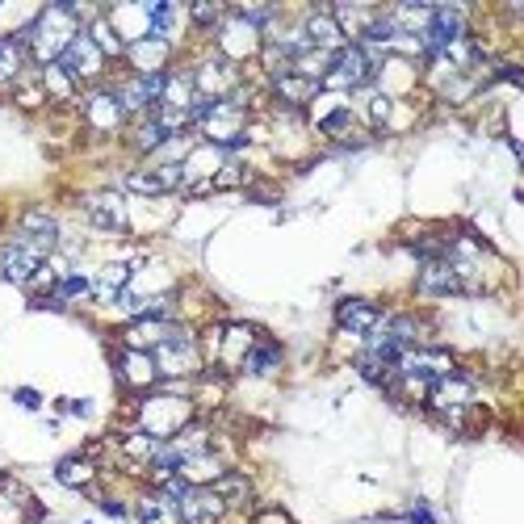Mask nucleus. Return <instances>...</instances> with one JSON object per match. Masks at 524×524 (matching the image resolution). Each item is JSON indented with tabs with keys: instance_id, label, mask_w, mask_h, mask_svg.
<instances>
[{
	"instance_id": "1",
	"label": "nucleus",
	"mask_w": 524,
	"mask_h": 524,
	"mask_svg": "<svg viewBox=\"0 0 524 524\" xmlns=\"http://www.w3.org/2000/svg\"><path fill=\"white\" fill-rule=\"evenodd\" d=\"M80 17H84V9H76V5H51V9L38 13V21H30V26L21 30L30 55L42 63V68H47V63H59L63 51L72 47V38L80 34Z\"/></svg>"
},
{
	"instance_id": "2",
	"label": "nucleus",
	"mask_w": 524,
	"mask_h": 524,
	"mask_svg": "<svg viewBox=\"0 0 524 524\" xmlns=\"http://www.w3.org/2000/svg\"><path fill=\"white\" fill-rule=\"evenodd\" d=\"M185 424H193V403L181 395H147L139 403V432L156 441H172Z\"/></svg>"
},
{
	"instance_id": "3",
	"label": "nucleus",
	"mask_w": 524,
	"mask_h": 524,
	"mask_svg": "<svg viewBox=\"0 0 524 524\" xmlns=\"http://www.w3.org/2000/svg\"><path fill=\"white\" fill-rule=\"evenodd\" d=\"M151 361H156V374L160 378H193L202 369V353H198V340H193L185 327H177L164 344L151 348Z\"/></svg>"
},
{
	"instance_id": "4",
	"label": "nucleus",
	"mask_w": 524,
	"mask_h": 524,
	"mask_svg": "<svg viewBox=\"0 0 524 524\" xmlns=\"http://www.w3.org/2000/svg\"><path fill=\"white\" fill-rule=\"evenodd\" d=\"M378 76V59H374V51H365L361 42H348L344 51H336L332 55V68H327V84L332 89H365L369 80Z\"/></svg>"
},
{
	"instance_id": "5",
	"label": "nucleus",
	"mask_w": 524,
	"mask_h": 524,
	"mask_svg": "<svg viewBox=\"0 0 524 524\" xmlns=\"http://www.w3.org/2000/svg\"><path fill=\"white\" fill-rule=\"evenodd\" d=\"M428 407L436 411L441 420H449V424H457L470 411V403H474V382L466 378V374H445V378H436L432 386H428Z\"/></svg>"
},
{
	"instance_id": "6",
	"label": "nucleus",
	"mask_w": 524,
	"mask_h": 524,
	"mask_svg": "<svg viewBox=\"0 0 524 524\" xmlns=\"http://www.w3.org/2000/svg\"><path fill=\"white\" fill-rule=\"evenodd\" d=\"M260 47H265V34L252 30L244 17H223L218 21V55H223L227 63H239V59H252L260 55Z\"/></svg>"
},
{
	"instance_id": "7",
	"label": "nucleus",
	"mask_w": 524,
	"mask_h": 524,
	"mask_svg": "<svg viewBox=\"0 0 524 524\" xmlns=\"http://www.w3.org/2000/svg\"><path fill=\"white\" fill-rule=\"evenodd\" d=\"M105 63H109V59L97 51V42H93L89 34H84V30H80V34L72 38V47L63 51L59 68L68 72L76 84H89V80H101V76H105Z\"/></svg>"
},
{
	"instance_id": "8",
	"label": "nucleus",
	"mask_w": 524,
	"mask_h": 524,
	"mask_svg": "<svg viewBox=\"0 0 524 524\" xmlns=\"http://www.w3.org/2000/svg\"><path fill=\"white\" fill-rule=\"evenodd\" d=\"M235 84H239V72H235V63H227L223 55H214V59H206V63L193 68V89H198V101H223Z\"/></svg>"
},
{
	"instance_id": "9",
	"label": "nucleus",
	"mask_w": 524,
	"mask_h": 524,
	"mask_svg": "<svg viewBox=\"0 0 524 524\" xmlns=\"http://www.w3.org/2000/svg\"><path fill=\"white\" fill-rule=\"evenodd\" d=\"M51 256H42V252H34V248H26V244H5L0 248V277L5 281H13V286H34V277L42 273V265H47Z\"/></svg>"
},
{
	"instance_id": "10",
	"label": "nucleus",
	"mask_w": 524,
	"mask_h": 524,
	"mask_svg": "<svg viewBox=\"0 0 524 524\" xmlns=\"http://www.w3.org/2000/svg\"><path fill=\"white\" fill-rule=\"evenodd\" d=\"M177 512H181V524H218L227 504L214 495V487H185L177 495Z\"/></svg>"
},
{
	"instance_id": "11",
	"label": "nucleus",
	"mask_w": 524,
	"mask_h": 524,
	"mask_svg": "<svg viewBox=\"0 0 524 524\" xmlns=\"http://www.w3.org/2000/svg\"><path fill=\"white\" fill-rule=\"evenodd\" d=\"M13 239H17V244H26V248H34V252H42V256H51L55 244H59V223L47 210H26Z\"/></svg>"
},
{
	"instance_id": "12",
	"label": "nucleus",
	"mask_w": 524,
	"mask_h": 524,
	"mask_svg": "<svg viewBox=\"0 0 524 524\" xmlns=\"http://www.w3.org/2000/svg\"><path fill=\"white\" fill-rule=\"evenodd\" d=\"M84 122H89L97 135H114V130H122L126 109L114 97V89H93L89 97H84Z\"/></svg>"
},
{
	"instance_id": "13",
	"label": "nucleus",
	"mask_w": 524,
	"mask_h": 524,
	"mask_svg": "<svg viewBox=\"0 0 524 524\" xmlns=\"http://www.w3.org/2000/svg\"><path fill=\"white\" fill-rule=\"evenodd\" d=\"M256 332L244 323H231V327H214L210 332V353L223 361V365H244V357L252 353Z\"/></svg>"
},
{
	"instance_id": "14",
	"label": "nucleus",
	"mask_w": 524,
	"mask_h": 524,
	"mask_svg": "<svg viewBox=\"0 0 524 524\" xmlns=\"http://www.w3.org/2000/svg\"><path fill=\"white\" fill-rule=\"evenodd\" d=\"M84 218L97 227V231H126V202H122V193L114 189H101L93 193V198H84Z\"/></svg>"
},
{
	"instance_id": "15",
	"label": "nucleus",
	"mask_w": 524,
	"mask_h": 524,
	"mask_svg": "<svg viewBox=\"0 0 524 524\" xmlns=\"http://www.w3.org/2000/svg\"><path fill=\"white\" fill-rule=\"evenodd\" d=\"M118 378L130 390H147V386L160 382L156 361H151V353H139V348H122L118 353Z\"/></svg>"
},
{
	"instance_id": "16",
	"label": "nucleus",
	"mask_w": 524,
	"mask_h": 524,
	"mask_svg": "<svg viewBox=\"0 0 524 524\" xmlns=\"http://www.w3.org/2000/svg\"><path fill=\"white\" fill-rule=\"evenodd\" d=\"M336 323L344 327V332L369 336V332H374V327L382 323V311L374 307V302H365V298H344L340 307H336Z\"/></svg>"
},
{
	"instance_id": "17",
	"label": "nucleus",
	"mask_w": 524,
	"mask_h": 524,
	"mask_svg": "<svg viewBox=\"0 0 524 524\" xmlns=\"http://www.w3.org/2000/svg\"><path fill=\"white\" fill-rule=\"evenodd\" d=\"M223 474H227V470H223V457H218L214 449L193 453V457H185V462L177 466V478H185L189 487H214Z\"/></svg>"
},
{
	"instance_id": "18",
	"label": "nucleus",
	"mask_w": 524,
	"mask_h": 524,
	"mask_svg": "<svg viewBox=\"0 0 524 524\" xmlns=\"http://www.w3.org/2000/svg\"><path fill=\"white\" fill-rule=\"evenodd\" d=\"M302 34H307V47L327 51V55H336V51L348 47V38L340 34V26H336V17H332V13H311V17H307V26H302Z\"/></svg>"
},
{
	"instance_id": "19",
	"label": "nucleus",
	"mask_w": 524,
	"mask_h": 524,
	"mask_svg": "<svg viewBox=\"0 0 524 524\" xmlns=\"http://www.w3.org/2000/svg\"><path fill=\"white\" fill-rule=\"evenodd\" d=\"M416 290H420V294H428V298H449V294H462V286H457V273L449 269V260H424Z\"/></svg>"
},
{
	"instance_id": "20",
	"label": "nucleus",
	"mask_w": 524,
	"mask_h": 524,
	"mask_svg": "<svg viewBox=\"0 0 524 524\" xmlns=\"http://www.w3.org/2000/svg\"><path fill=\"white\" fill-rule=\"evenodd\" d=\"M168 51L172 47L164 38H139V42H130L126 47V59L135 63V76H151V72H164Z\"/></svg>"
},
{
	"instance_id": "21",
	"label": "nucleus",
	"mask_w": 524,
	"mask_h": 524,
	"mask_svg": "<svg viewBox=\"0 0 524 524\" xmlns=\"http://www.w3.org/2000/svg\"><path fill=\"white\" fill-rule=\"evenodd\" d=\"M172 332H177V323H160V319H135L126 327V348H139V353H151L156 344H164Z\"/></svg>"
},
{
	"instance_id": "22",
	"label": "nucleus",
	"mask_w": 524,
	"mask_h": 524,
	"mask_svg": "<svg viewBox=\"0 0 524 524\" xmlns=\"http://www.w3.org/2000/svg\"><path fill=\"white\" fill-rule=\"evenodd\" d=\"M315 93H319V84L302 80V76H294V72H286V76L273 80V97L286 105V109H302L307 101H315Z\"/></svg>"
},
{
	"instance_id": "23",
	"label": "nucleus",
	"mask_w": 524,
	"mask_h": 524,
	"mask_svg": "<svg viewBox=\"0 0 524 524\" xmlns=\"http://www.w3.org/2000/svg\"><path fill=\"white\" fill-rule=\"evenodd\" d=\"M26 55H30V47H26V38H21V34H5V38H0V84H13L21 76V68H26Z\"/></svg>"
},
{
	"instance_id": "24",
	"label": "nucleus",
	"mask_w": 524,
	"mask_h": 524,
	"mask_svg": "<svg viewBox=\"0 0 524 524\" xmlns=\"http://www.w3.org/2000/svg\"><path fill=\"white\" fill-rule=\"evenodd\" d=\"M139 520L143 524H181V512L164 491H147L139 499Z\"/></svg>"
},
{
	"instance_id": "25",
	"label": "nucleus",
	"mask_w": 524,
	"mask_h": 524,
	"mask_svg": "<svg viewBox=\"0 0 524 524\" xmlns=\"http://www.w3.org/2000/svg\"><path fill=\"white\" fill-rule=\"evenodd\" d=\"M239 369H248V374H256V378L277 374V369H281V344H273V340H256V344H252V353L244 357V365H239Z\"/></svg>"
},
{
	"instance_id": "26",
	"label": "nucleus",
	"mask_w": 524,
	"mask_h": 524,
	"mask_svg": "<svg viewBox=\"0 0 524 524\" xmlns=\"http://www.w3.org/2000/svg\"><path fill=\"white\" fill-rule=\"evenodd\" d=\"M126 286H130V265H105L97 273V281H93V294L101 302H122Z\"/></svg>"
},
{
	"instance_id": "27",
	"label": "nucleus",
	"mask_w": 524,
	"mask_h": 524,
	"mask_svg": "<svg viewBox=\"0 0 524 524\" xmlns=\"http://www.w3.org/2000/svg\"><path fill=\"white\" fill-rule=\"evenodd\" d=\"M168 139H172V135H168V130H164L156 118H151V114H143V118L135 122V130H130V147L147 151V156H156V151H160Z\"/></svg>"
},
{
	"instance_id": "28",
	"label": "nucleus",
	"mask_w": 524,
	"mask_h": 524,
	"mask_svg": "<svg viewBox=\"0 0 524 524\" xmlns=\"http://www.w3.org/2000/svg\"><path fill=\"white\" fill-rule=\"evenodd\" d=\"M76 89L80 84L59 68V63H47V68H42V93H47L51 101H76Z\"/></svg>"
},
{
	"instance_id": "29",
	"label": "nucleus",
	"mask_w": 524,
	"mask_h": 524,
	"mask_svg": "<svg viewBox=\"0 0 524 524\" xmlns=\"http://www.w3.org/2000/svg\"><path fill=\"white\" fill-rule=\"evenodd\" d=\"M93 462H89V457H68V462H59L55 466V478H59V483L63 487H89L93 483Z\"/></svg>"
},
{
	"instance_id": "30",
	"label": "nucleus",
	"mask_w": 524,
	"mask_h": 524,
	"mask_svg": "<svg viewBox=\"0 0 524 524\" xmlns=\"http://www.w3.org/2000/svg\"><path fill=\"white\" fill-rule=\"evenodd\" d=\"M214 495L223 499L227 508H239V504H248L252 483H248L244 474H223V478H218V483H214Z\"/></svg>"
},
{
	"instance_id": "31",
	"label": "nucleus",
	"mask_w": 524,
	"mask_h": 524,
	"mask_svg": "<svg viewBox=\"0 0 524 524\" xmlns=\"http://www.w3.org/2000/svg\"><path fill=\"white\" fill-rule=\"evenodd\" d=\"M147 38H172V30H177V9L164 5V0H156V5H147Z\"/></svg>"
},
{
	"instance_id": "32",
	"label": "nucleus",
	"mask_w": 524,
	"mask_h": 524,
	"mask_svg": "<svg viewBox=\"0 0 524 524\" xmlns=\"http://www.w3.org/2000/svg\"><path fill=\"white\" fill-rule=\"evenodd\" d=\"M160 445H164V441H156V436H147V432H130L126 441H122V453L130 457V462L151 466V457L160 453Z\"/></svg>"
},
{
	"instance_id": "33",
	"label": "nucleus",
	"mask_w": 524,
	"mask_h": 524,
	"mask_svg": "<svg viewBox=\"0 0 524 524\" xmlns=\"http://www.w3.org/2000/svg\"><path fill=\"white\" fill-rule=\"evenodd\" d=\"M84 34H89V38L97 42V51H101L105 59H109V55H126V47H122V38L114 34V26H109L105 17H97V21H93V26L84 30Z\"/></svg>"
},
{
	"instance_id": "34",
	"label": "nucleus",
	"mask_w": 524,
	"mask_h": 524,
	"mask_svg": "<svg viewBox=\"0 0 524 524\" xmlns=\"http://www.w3.org/2000/svg\"><path fill=\"white\" fill-rule=\"evenodd\" d=\"M59 302H68V298H80V294H93V281L84 277V273H63L55 281V290H51Z\"/></svg>"
},
{
	"instance_id": "35",
	"label": "nucleus",
	"mask_w": 524,
	"mask_h": 524,
	"mask_svg": "<svg viewBox=\"0 0 524 524\" xmlns=\"http://www.w3.org/2000/svg\"><path fill=\"white\" fill-rule=\"evenodd\" d=\"M369 126H378V130H386L390 126V114H395V101H390L386 93H369Z\"/></svg>"
},
{
	"instance_id": "36",
	"label": "nucleus",
	"mask_w": 524,
	"mask_h": 524,
	"mask_svg": "<svg viewBox=\"0 0 524 524\" xmlns=\"http://www.w3.org/2000/svg\"><path fill=\"white\" fill-rule=\"evenodd\" d=\"M348 126H353V109H348V105H340V109H332L327 118H319V130H323V135H344Z\"/></svg>"
},
{
	"instance_id": "37",
	"label": "nucleus",
	"mask_w": 524,
	"mask_h": 524,
	"mask_svg": "<svg viewBox=\"0 0 524 524\" xmlns=\"http://www.w3.org/2000/svg\"><path fill=\"white\" fill-rule=\"evenodd\" d=\"M189 17L198 21V26H218V21H223V9H218V5H193Z\"/></svg>"
},
{
	"instance_id": "38",
	"label": "nucleus",
	"mask_w": 524,
	"mask_h": 524,
	"mask_svg": "<svg viewBox=\"0 0 524 524\" xmlns=\"http://www.w3.org/2000/svg\"><path fill=\"white\" fill-rule=\"evenodd\" d=\"M13 399H17L21 407H30V411H38V407H42V399L34 395V390H17V395H13Z\"/></svg>"
},
{
	"instance_id": "39",
	"label": "nucleus",
	"mask_w": 524,
	"mask_h": 524,
	"mask_svg": "<svg viewBox=\"0 0 524 524\" xmlns=\"http://www.w3.org/2000/svg\"><path fill=\"white\" fill-rule=\"evenodd\" d=\"M101 508H105V516H114V520H118V516H126V508L118 504V499H101Z\"/></svg>"
},
{
	"instance_id": "40",
	"label": "nucleus",
	"mask_w": 524,
	"mask_h": 524,
	"mask_svg": "<svg viewBox=\"0 0 524 524\" xmlns=\"http://www.w3.org/2000/svg\"><path fill=\"white\" fill-rule=\"evenodd\" d=\"M256 524H290V520L281 516V512H260V516H256Z\"/></svg>"
},
{
	"instance_id": "41",
	"label": "nucleus",
	"mask_w": 524,
	"mask_h": 524,
	"mask_svg": "<svg viewBox=\"0 0 524 524\" xmlns=\"http://www.w3.org/2000/svg\"><path fill=\"white\" fill-rule=\"evenodd\" d=\"M68 411H72V416H89V403H84V399H80V403L68 399Z\"/></svg>"
}]
</instances>
